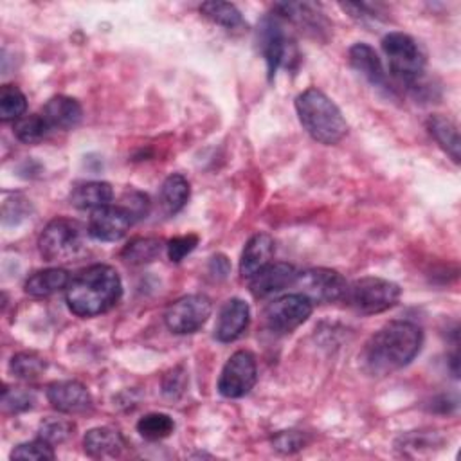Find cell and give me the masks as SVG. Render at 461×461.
<instances>
[{
    "label": "cell",
    "instance_id": "cell-1",
    "mask_svg": "<svg viewBox=\"0 0 461 461\" xmlns=\"http://www.w3.org/2000/svg\"><path fill=\"white\" fill-rule=\"evenodd\" d=\"M423 331L409 321L382 326L362 349V366L373 376H384L405 367L421 349Z\"/></svg>",
    "mask_w": 461,
    "mask_h": 461
},
{
    "label": "cell",
    "instance_id": "cell-2",
    "mask_svg": "<svg viewBox=\"0 0 461 461\" xmlns=\"http://www.w3.org/2000/svg\"><path fill=\"white\" fill-rule=\"evenodd\" d=\"M122 295V283L110 265H92L67 286V304L79 317H95L113 308Z\"/></svg>",
    "mask_w": 461,
    "mask_h": 461
},
{
    "label": "cell",
    "instance_id": "cell-3",
    "mask_svg": "<svg viewBox=\"0 0 461 461\" xmlns=\"http://www.w3.org/2000/svg\"><path fill=\"white\" fill-rule=\"evenodd\" d=\"M295 110L306 133L321 144H337L348 133V122L339 106L315 86L295 97Z\"/></svg>",
    "mask_w": 461,
    "mask_h": 461
},
{
    "label": "cell",
    "instance_id": "cell-4",
    "mask_svg": "<svg viewBox=\"0 0 461 461\" xmlns=\"http://www.w3.org/2000/svg\"><path fill=\"white\" fill-rule=\"evenodd\" d=\"M382 50L387 58L391 74L400 83L412 88L423 79L425 58L414 38L405 32H389L382 40Z\"/></svg>",
    "mask_w": 461,
    "mask_h": 461
},
{
    "label": "cell",
    "instance_id": "cell-5",
    "mask_svg": "<svg viewBox=\"0 0 461 461\" xmlns=\"http://www.w3.org/2000/svg\"><path fill=\"white\" fill-rule=\"evenodd\" d=\"M400 299V286L384 277H360L348 283L342 301L358 313H380L394 306Z\"/></svg>",
    "mask_w": 461,
    "mask_h": 461
},
{
    "label": "cell",
    "instance_id": "cell-6",
    "mask_svg": "<svg viewBox=\"0 0 461 461\" xmlns=\"http://www.w3.org/2000/svg\"><path fill=\"white\" fill-rule=\"evenodd\" d=\"M85 247V229L68 218L50 220L38 238V249L47 261H68Z\"/></svg>",
    "mask_w": 461,
    "mask_h": 461
},
{
    "label": "cell",
    "instance_id": "cell-7",
    "mask_svg": "<svg viewBox=\"0 0 461 461\" xmlns=\"http://www.w3.org/2000/svg\"><path fill=\"white\" fill-rule=\"evenodd\" d=\"M259 50L267 61L268 79H272L279 67H290V61L297 58L294 41L285 34L279 20L267 16L258 27Z\"/></svg>",
    "mask_w": 461,
    "mask_h": 461
},
{
    "label": "cell",
    "instance_id": "cell-8",
    "mask_svg": "<svg viewBox=\"0 0 461 461\" xmlns=\"http://www.w3.org/2000/svg\"><path fill=\"white\" fill-rule=\"evenodd\" d=\"M212 312V303L203 294H191L176 299L167 306L164 322L169 331L176 335H187L200 330Z\"/></svg>",
    "mask_w": 461,
    "mask_h": 461
},
{
    "label": "cell",
    "instance_id": "cell-9",
    "mask_svg": "<svg viewBox=\"0 0 461 461\" xmlns=\"http://www.w3.org/2000/svg\"><path fill=\"white\" fill-rule=\"evenodd\" d=\"M313 310V303L303 294H286L265 308L267 328L274 333H290L299 328Z\"/></svg>",
    "mask_w": 461,
    "mask_h": 461
},
{
    "label": "cell",
    "instance_id": "cell-10",
    "mask_svg": "<svg viewBox=\"0 0 461 461\" xmlns=\"http://www.w3.org/2000/svg\"><path fill=\"white\" fill-rule=\"evenodd\" d=\"M258 380L256 358L250 351L240 349L225 362L218 378V391L225 398L245 396Z\"/></svg>",
    "mask_w": 461,
    "mask_h": 461
},
{
    "label": "cell",
    "instance_id": "cell-11",
    "mask_svg": "<svg viewBox=\"0 0 461 461\" xmlns=\"http://www.w3.org/2000/svg\"><path fill=\"white\" fill-rule=\"evenodd\" d=\"M295 285L301 288V294L306 295L312 303L342 301L348 288V281L342 274L322 267L299 272Z\"/></svg>",
    "mask_w": 461,
    "mask_h": 461
},
{
    "label": "cell",
    "instance_id": "cell-12",
    "mask_svg": "<svg viewBox=\"0 0 461 461\" xmlns=\"http://www.w3.org/2000/svg\"><path fill=\"white\" fill-rule=\"evenodd\" d=\"M131 223V216L121 205H104L92 211L86 232L97 241H119Z\"/></svg>",
    "mask_w": 461,
    "mask_h": 461
},
{
    "label": "cell",
    "instance_id": "cell-13",
    "mask_svg": "<svg viewBox=\"0 0 461 461\" xmlns=\"http://www.w3.org/2000/svg\"><path fill=\"white\" fill-rule=\"evenodd\" d=\"M297 276L299 270L290 263H268L250 277L249 288L256 299H263L295 285Z\"/></svg>",
    "mask_w": 461,
    "mask_h": 461
},
{
    "label": "cell",
    "instance_id": "cell-14",
    "mask_svg": "<svg viewBox=\"0 0 461 461\" xmlns=\"http://www.w3.org/2000/svg\"><path fill=\"white\" fill-rule=\"evenodd\" d=\"M47 400L56 411L65 414L85 412L92 405V396L88 389L77 380L52 382L47 387Z\"/></svg>",
    "mask_w": 461,
    "mask_h": 461
},
{
    "label": "cell",
    "instance_id": "cell-15",
    "mask_svg": "<svg viewBox=\"0 0 461 461\" xmlns=\"http://www.w3.org/2000/svg\"><path fill=\"white\" fill-rule=\"evenodd\" d=\"M349 63L367 83H371L373 86H376L380 90H385L387 94L393 92V88L387 81L385 68L371 45L362 43V41L355 43L349 49Z\"/></svg>",
    "mask_w": 461,
    "mask_h": 461
},
{
    "label": "cell",
    "instance_id": "cell-16",
    "mask_svg": "<svg viewBox=\"0 0 461 461\" xmlns=\"http://www.w3.org/2000/svg\"><path fill=\"white\" fill-rule=\"evenodd\" d=\"M249 321H250L249 304L243 299L232 297L225 301L220 310L214 335L220 342H232L247 330Z\"/></svg>",
    "mask_w": 461,
    "mask_h": 461
},
{
    "label": "cell",
    "instance_id": "cell-17",
    "mask_svg": "<svg viewBox=\"0 0 461 461\" xmlns=\"http://www.w3.org/2000/svg\"><path fill=\"white\" fill-rule=\"evenodd\" d=\"M274 254V240L267 232L254 234L243 247L240 258V274L241 277L250 279L256 272H259L265 265L270 263Z\"/></svg>",
    "mask_w": 461,
    "mask_h": 461
},
{
    "label": "cell",
    "instance_id": "cell-18",
    "mask_svg": "<svg viewBox=\"0 0 461 461\" xmlns=\"http://www.w3.org/2000/svg\"><path fill=\"white\" fill-rule=\"evenodd\" d=\"M274 9L279 16L294 22L306 32L313 36H321L324 31L330 29L328 20L315 9L312 4H297V2H281L276 4Z\"/></svg>",
    "mask_w": 461,
    "mask_h": 461
},
{
    "label": "cell",
    "instance_id": "cell-19",
    "mask_svg": "<svg viewBox=\"0 0 461 461\" xmlns=\"http://www.w3.org/2000/svg\"><path fill=\"white\" fill-rule=\"evenodd\" d=\"M124 438L117 429L95 427L85 434L83 447L90 457H117L124 450Z\"/></svg>",
    "mask_w": 461,
    "mask_h": 461
},
{
    "label": "cell",
    "instance_id": "cell-20",
    "mask_svg": "<svg viewBox=\"0 0 461 461\" xmlns=\"http://www.w3.org/2000/svg\"><path fill=\"white\" fill-rule=\"evenodd\" d=\"M43 117L50 128L70 130L79 124L83 110L76 99L68 95H54L43 106Z\"/></svg>",
    "mask_w": 461,
    "mask_h": 461
},
{
    "label": "cell",
    "instance_id": "cell-21",
    "mask_svg": "<svg viewBox=\"0 0 461 461\" xmlns=\"http://www.w3.org/2000/svg\"><path fill=\"white\" fill-rule=\"evenodd\" d=\"M113 198V189L108 182H83L77 184L68 196L70 205L77 209H99L110 205Z\"/></svg>",
    "mask_w": 461,
    "mask_h": 461
},
{
    "label": "cell",
    "instance_id": "cell-22",
    "mask_svg": "<svg viewBox=\"0 0 461 461\" xmlns=\"http://www.w3.org/2000/svg\"><path fill=\"white\" fill-rule=\"evenodd\" d=\"M70 283L68 272L65 268H45L38 270L25 281V292L34 297H47L52 295L63 288H67Z\"/></svg>",
    "mask_w": 461,
    "mask_h": 461
},
{
    "label": "cell",
    "instance_id": "cell-23",
    "mask_svg": "<svg viewBox=\"0 0 461 461\" xmlns=\"http://www.w3.org/2000/svg\"><path fill=\"white\" fill-rule=\"evenodd\" d=\"M427 130L439 148L457 164L459 162V133L456 124L439 113H434L427 119Z\"/></svg>",
    "mask_w": 461,
    "mask_h": 461
},
{
    "label": "cell",
    "instance_id": "cell-24",
    "mask_svg": "<svg viewBox=\"0 0 461 461\" xmlns=\"http://www.w3.org/2000/svg\"><path fill=\"white\" fill-rule=\"evenodd\" d=\"M200 13L211 20L212 23L230 31V32H240L247 29V22L243 20L241 13L234 4L229 2H203L200 5Z\"/></svg>",
    "mask_w": 461,
    "mask_h": 461
},
{
    "label": "cell",
    "instance_id": "cell-25",
    "mask_svg": "<svg viewBox=\"0 0 461 461\" xmlns=\"http://www.w3.org/2000/svg\"><path fill=\"white\" fill-rule=\"evenodd\" d=\"M189 182L184 175L180 173H173L169 175L164 184H162V189H160V200H162V205L164 209L169 212V214H175L178 212L189 200Z\"/></svg>",
    "mask_w": 461,
    "mask_h": 461
},
{
    "label": "cell",
    "instance_id": "cell-26",
    "mask_svg": "<svg viewBox=\"0 0 461 461\" xmlns=\"http://www.w3.org/2000/svg\"><path fill=\"white\" fill-rule=\"evenodd\" d=\"M162 241L157 238H133L121 250V259L130 265L151 263L160 256Z\"/></svg>",
    "mask_w": 461,
    "mask_h": 461
},
{
    "label": "cell",
    "instance_id": "cell-27",
    "mask_svg": "<svg viewBox=\"0 0 461 461\" xmlns=\"http://www.w3.org/2000/svg\"><path fill=\"white\" fill-rule=\"evenodd\" d=\"M27 110V99L23 92L14 85H4L0 88V119L4 122L18 121Z\"/></svg>",
    "mask_w": 461,
    "mask_h": 461
},
{
    "label": "cell",
    "instance_id": "cell-28",
    "mask_svg": "<svg viewBox=\"0 0 461 461\" xmlns=\"http://www.w3.org/2000/svg\"><path fill=\"white\" fill-rule=\"evenodd\" d=\"M173 429H175L173 418L164 412H149L137 421L139 434L151 441L167 438L173 432Z\"/></svg>",
    "mask_w": 461,
    "mask_h": 461
},
{
    "label": "cell",
    "instance_id": "cell-29",
    "mask_svg": "<svg viewBox=\"0 0 461 461\" xmlns=\"http://www.w3.org/2000/svg\"><path fill=\"white\" fill-rule=\"evenodd\" d=\"M49 128L50 126L43 115L31 113V115L18 119L13 126V131L16 135V139L22 140L23 144H38L47 135Z\"/></svg>",
    "mask_w": 461,
    "mask_h": 461
},
{
    "label": "cell",
    "instance_id": "cell-30",
    "mask_svg": "<svg viewBox=\"0 0 461 461\" xmlns=\"http://www.w3.org/2000/svg\"><path fill=\"white\" fill-rule=\"evenodd\" d=\"M9 367H11L14 376H18L22 380H34V378H38L45 371L47 364H45V360L38 353L22 351V353H16L11 358Z\"/></svg>",
    "mask_w": 461,
    "mask_h": 461
},
{
    "label": "cell",
    "instance_id": "cell-31",
    "mask_svg": "<svg viewBox=\"0 0 461 461\" xmlns=\"http://www.w3.org/2000/svg\"><path fill=\"white\" fill-rule=\"evenodd\" d=\"M72 434H74V423L63 418H45L38 429V438L45 439L52 447L67 441Z\"/></svg>",
    "mask_w": 461,
    "mask_h": 461
},
{
    "label": "cell",
    "instance_id": "cell-32",
    "mask_svg": "<svg viewBox=\"0 0 461 461\" xmlns=\"http://www.w3.org/2000/svg\"><path fill=\"white\" fill-rule=\"evenodd\" d=\"M36 403V396L32 391L25 387L5 389L2 394V407L5 412H23Z\"/></svg>",
    "mask_w": 461,
    "mask_h": 461
},
{
    "label": "cell",
    "instance_id": "cell-33",
    "mask_svg": "<svg viewBox=\"0 0 461 461\" xmlns=\"http://www.w3.org/2000/svg\"><path fill=\"white\" fill-rule=\"evenodd\" d=\"M11 457L14 459H54V448L50 443H47L41 438H36L32 441L27 443H20L18 447H14V450L11 452Z\"/></svg>",
    "mask_w": 461,
    "mask_h": 461
},
{
    "label": "cell",
    "instance_id": "cell-34",
    "mask_svg": "<svg viewBox=\"0 0 461 461\" xmlns=\"http://www.w3.org/2000/svg\"><path fill=\"white\" fill-rule=\"evenodd\" d=\"M130 216L133 221L144 218L149 211V198L140 193V191H126L121 198V203H119Z\"/></svg>",
    "mask_w": 461,
    "mask_h": 461
},
{
    "label": "cell",
    "instance_id": "cell-35",
    "mask_svg": "<svg viewBox=\"0 0 461 461\" xmlns=\"http://www.w3.org/2000/svg\"><path fill=\"white\" fill-rule=\"evenodd\" d=\"M198 245V236L196 234H187V236H176L171 238L166 245L167 249V258L173 263H180L187 254H191Z\"/></svg>",
    "mask_w": 461,
    "mask_h": 461
},
{
    "label": "cell",
    "instance_id": "cell-36",
    "mask_svg": "<svg viewBox=\"0 0 461 461\" xmlns=\"http://www.w3.org/2000/svg\"><path fill=\"white\" fill-rule=\"evenodd\" d=\"M27 200L20 194H14L13 198H7L4 202V221L5 223H18L27 216Z\"/></svg>",
    "mask_w": 461,
    "mask_h": 461
},
{
    "label": "cell",
    "instance_id": "cell-37",
    "mask_svg": "<svg viewBox=\"0 0 461 461\" xmlns=\"http://www.w3.org/2000/svg\"><path fill=\"white\" fill-rule=\"evenodd\" d=\"M304 445V439L299 432L290 430V432H281L274 438V447L281 452H294L299 450Z\"/></svg>",
    "mask_w": 461,
    "mask_h": 461
},
{
    "label": "cell",
    "instance_id": "cell-38",
    "mask_svg": "<svg viewBox=\"0 0 461 461\" xmlns=\"http://www.w3.org/2000/svg\"><path fill=\"white\" fill-rule=\"evenodd\" d=\"M184 384H185L184 371H182V367H176V369H173L171 373L166 375V378H164V393L167 396H171V398H176L184 391Z\"/></svg>",
    "mask_w": 461,
    "mask_h": 461
},
{
    "label": "cell",
    "instance_id": "cell-39",
    "mask_svg": "<svg viewBox=\"0 0 461 461\" xmlns=\"http://www.w3.org/2000/svg\"><path fill=\"white\" fill-rule=\"evenodd\" d=\"M209 272H211V274H214V276H216V277H220V279L227 277V274L230 272L229 259H227L223 254L212 256V258H211V263H209Z\"/></svg>",
    "mask_w": 461,
    "mask_h": 461
}]
</instances>
